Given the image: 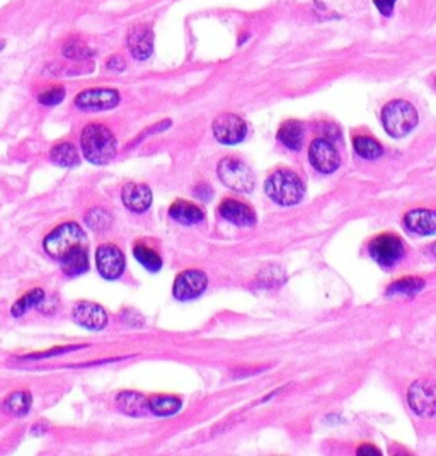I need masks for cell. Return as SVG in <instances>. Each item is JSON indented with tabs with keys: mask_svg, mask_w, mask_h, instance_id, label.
<instances>
[{
	"mask_svg": "<svg viewBox=\"0 0 436 456\" xmlns=\"http://www.w3.org/2000/svg\"><path fill=\"white\" fill-rule=\"evenodd\" d=\"M80 147L84 157L96 165L109 164L116 157V138L104 125H87L80 135Z\"/></svg>",
	"mask_w": 436,
	"mask_h": 456,
	"instance_id": "1",
	"label": "cell"
},
{
	"mask_svg": "<svg viewBox=\"0 0 436 456\" xmlns=\"http://www.w3.org/2000/svg\"><path fill=\"white\" fill-rule=\"evenodd\" d=\"M264 189L266 194L281 206H294V204L302 201L303 194H306V186H303L302 179L286 169H279L274 174H271L266 181Z\"/></svg>",
	"mask_w": 436,
	"mask_h": 456,
	"instance_id": "2",
	"label": "cell"
},
{
	"mask_svg": "<svg viewBox=\"0 0 436 456\" xmlns=\"http://www.w3.org/2000/svg\"><path fill=\"white\" fill-rule=\"evenodd\" d=\"M80 245H87V235L75 221H65L57 227L43 240V249L50 257L60 261L63 255L72 252Z\"/></svg>",
	"mask_w": 436,
	"mask_h": 456,
	"instance_id": "3",
	"label": "cell"
},
{
	"mask_svg": "<svg viewBox=\"0 0 436 456\" xmlns=\"http://www.w3.org/2000/svg\"><path fill=\"white\" fill-rule=\"evenodd\" d=\"M382 125L393 138H402L416 128L418 111L408 101H391L382 111Z\"/></svg>",
	"mask_w": 436,
	"mask_h": 456,
	"instance_id": "4",
	"label": "cell"
},
{
	"mask_svg": "<svg viewBox=\"0 0 436 456\" xmlns=\"http://www.w3.org/2000/svg\"><path fill=\"white\" fill-rule=\"evenodd\" d=\"M218 177L227 187L237 191V193H251L254 187V177L251 169L244 162L237 159L220 160L218 164Z\"/></svg>",
	"mask_w": 436,
	"mask_h": 456,
	"instance_id": "5",
	"label": "cell"
},
{
	"mask_svg": "<svg viewBox=\"0 0 436 456\" xmlns=\"http://www.w3.org/2000/svg\"><path fill=\"white\" fill-rule=\"evenodd\" d=\"M368 250H370V255L380 266L392 267L404 255V242L397 235H392V233H384V235L375 237L370 242Z\"/></svg>",
	"mask_w": 436,
	"mask_h": 456,
	"instance_id": "6",
	"label": "cell"
},
{
	"mask_svg": "<svg viewBox=\"0 0 436 456\" xmlns=\"http://www.w3.org/2000/svg\"><path fill=\"white\" fill-rule=\"evenodd\" d=\"M409 407L421 417L436 414V382L418 380L410 385L408 394Z\"/></svg>",
	"mask_w": 436,
	"mask_h": 456,
	"instance_id": "7",
	"label": "cell"
},
{
	"mask_svg": "<svg viewBox=\"0 0 436 456\" xmlns=\"http://www.w3.org/2000/svg\"><path fill=\"white\" fill-rule=\"evenodd\" d=\"M125 255L120 247L114 244H103L96 250V266L104 279H118L125 272Z\"/></svg>",
	"mask_w": 436,
	"mask_h": 456,
	"instance_id": "8",
	"label": "cell"
},
{
	"mask_svg": "<svg viewBox=\"0 0 436 456\" xmlns=\"http://www.w3.org/2000/svg\"><path fill=\"white\" fill-rule=\"evenodd\" d=\"M213 135L220 143L235 145L242 142L247 135V125L239 114H220L213 121Z\"/></svg>",
	"mask_w": 436,
	"mask_h": 456,
	"instance_id": "9",
	"label": "cell"
},
{
	"mask_svg": "<svg viewBox=\"0 0 436 456\" xmlns=\"http://www.w3.org/2000/svg\"><path fill=\"white\" fill-rule=\"evenodd\" d=\"M120 104L116 89H87L77 94L75 106L82 111H108Z\"/></svg>",
	"mask_w": 436,
	"mask_h": 456,
	"instance_id": "10",
	"label": "cell"
},
{
	"mask_svg": "<svg viewBox=\"0 0 436 456\" xmlns=\"http://www.w3.org/2000/svg\"><path fill=\"white\" fill-rule=\"evenodd\" d=\"M308 159H311V164L323 174L334 172L341 164L336 147L325 138H317L312 142L311 148H308Z\"/></svg>",
	"mask_w": 436,
	"mask_h": 456,
	"instance_id": "11",
	"label": "cell"
},
{
	"mask_svg": "<svg viewBox=\"0 0 436 456\" xmlns=\"http://www.w3.org/2000/svg\"><path fill=\"white\" fill-rule=\"evenodd\" d=\"M206 284H208V278H206L205 272L198 269H188L177 276L172 293L181 301L194 300V298L203 295V291L206 289Z\"/></svg>",
	"mask_w": 436,
	"mask_h": 456,
	"instance_id": "12",
	"label": "cell"
},
{
	"mask_svg": "<svg viewBox=\"0 0 436 456\" xmlns=\"http://www.w3.org/2000/svg\"><path fill=\"white\" fill-rule=\"evenodd\" d=\"M75 323L89 330H103L108 323V313L101 305L92 301H79L72 310Z\"/></svg>",
	"mask_w": 436,
	"mask_h": 456,
	"instance_id": "13",
	"label": "cell"
},
{
	"mask_svg": "<svg viewBox=\"0 0 436 456\" xmlns=\"http://www.w3.org/2000/svg\"><path fill=\"white\" fill-rule=\"evenodd\" d=\"M126 43H128V50L131 57L135 60H147L154 51V33H152L150 26L147 24H137L130 29L128 38H126Z\"/></svg>",
	"mask_w": 436,
	"mask_h": 456,
	"instance_id": "14",
	"label": "cell"
},
{
	"mask_svg": "<svg viewBox=\"0 0 436 456\" xmlns=\"http://www.w3.org/2000/svg\"><path fill=\"white\" fill-rule=\"evenodd\" d=\"M123 204L133 213H145L152 204V191L147 184L128 182L121 191Z\"/></svg>",
	"mask_w": 436,
	"mask_h": 456,
	"instance_id": "15",
	"label": "cell"
},
{
	"mask_svg": "<svg viewBox=\"0 0 436 456\" xmlns=\"http://www.w3.org/2000/svg\"><path fill=\"white\" fill-rule=\"evenodd\" d=\"M404 225L418 235H436V210H410L404 216Z\"/></svg>",
	"mask_w": 436,
	"mask_h": 456,
	"instance_id": "16",
	"label": "cell"
},
{
	"mask_svg": "<svg viewBox=\"0 0 436 456\" xmlns=\"http://www.w3.org/2000/svg\"><path fill=\"white\" fill-rule=\"evenodd\" d=\"M220 215L237 227H254L256 225V215L251 208L247 204L235 201V199H227L220 204Z\"/></svg>",
	"mask_w": 436,
	"mask_h": 456,
	"instance_id": "17",
	"label": "cell"
},
{
	"mask_svg": "<svg viewBox=\"0 0 436 456\" xmlns=\"http://www.w3.org/2000/svg\"><path fill=\"white\" fill-rule=\"evenodd\" d=\"M60 267L63 274L69 278H75V276L84 274L89 269V252L87 245H80L77 249H74L72 252L63 255L60 259Z\"/></svg>",
	"mask_w": 436,
	"mask_h": 456,
	"instance_id": "18",
	"label": "cell"
},
{
	"mask_svg": "<svg viewBox=\"0 0 436 456\" xmlns=\"http://www.w3.org/2000/svg\"><path fill=\"white\" fill-rule=\"evenodd\" d=\"M116 406L123 414L137 417V416H145L149 408V399L143 397L142 394H137V391H121L116 397Z\"/></svg>",
	"mask_w": 436,
	"mask_h": 456,
	"instance_id": "19",
	"label": "cell"
},
{
	"mask_svg": "<svg viewBox=\"0 0 436 456\" xmlns=\"http://www.w3.org/2000/svg\"><path fill=\"white\" fill-rule=\"evenodd\" d=\"M169 215H171V218L176 220L177 223L183 225H196L205 218V213H203L200 206H196V204L189 201H183V199L172 204L171 210H169Z\"/></svg>",
	"mask_w": 436,
	"mask_h": 456,
	"instance_id": "20",
	"label": "cell"
},
{
	"mask_svg": "<svg viewBox=\"0 0 436 456\" xmlns=\"http://www.w3.org/2000/svg\"><path fill=\"white\" fill-rule=\"evenodd\" d=\"M278 140L290 150L298 152L303 145V128L302 123L295 119H288L281 125L278 131Z\"/></svg>",
	"mask_w": 436,
	"mask_h": 456,
	"instance_id": "21",
	"label": "cell"
},
{
	"mask_svg": "<svg viewBox=\"0 0 436 456\" xmlns=\"http://www.w3.org/2000/svg\"><path fill=\"white\" fill-rule=\"evenodd\" d=\"M50 159H52L55 165H58V167H63V169L77 167L80 164V155L77 148L69 142L55 145L52 150H50Z\"/></svg>",
	"mask_w": 436,
	"mask_h": 456,
	"instance_id": "22",
	"label": "cell"
},
{
	"mask_svg": "<svg viewBox=\"0 0 436 456\" xmlns=\"http://www.w3.org/2000/svg\"><path fill=\"white\" fill-rule=\"evenodd\" d=\"M31 406H33V395L26 390H19V391H14V394H11L9 397L6 399V402H4V412H7V414L16 416V417H23L31 411Z\"/></svg>",
	"mask_w": 436,
	"mask_h": 456,
	"instance_id": "23",
	"label": "cell"
},
{
	"mask_svg": "<svg viewBox=\"0 0 436 456\" xmlns=\"http://www.w3.org/2000/svg\"><path fill=\"white\" fill-rule=\"evenodd\" d=\"M181 407H183L181 399L172 397V395H155V397L149 399L150 412L160 417L174 416L181 411Z\"/></svg>",
	"mask_w": 436,
	"mask_h": 456,
	"instance_id": "24",
	"label": "cell"
},
{
	"mask_svg": "<svg viewBox=\"0 0 436 456\" xmlns=\"http://www.w3.org/2000/svg\"><path fill=\"white\" fill-rule=\"evenodd\" d=\"M62 53L63 57L74 60V62H86V60H89L92 55H94V51L89 48L86 43L80 40L79 36H70L69 40L63 43Z\"/></svg>",
	"mask_w": 436,
	"mask_h": 456,
	"instance_id": "25",
	"label": "cell"
},
{
	"mask_svg": "<svg viewBox=\"0 0 436 456\" xmlns=\"http://www.w3.org/2000/svg\"><path fill=\"white\" fill-rule=\"evenodd\" d=\"M45 300V291L41 288H36V289H31V291L26 293L24 296H21L18 301H16L14 305H12L11 308V315L12 317L19 318L23 317L24 313L29 312L31 308H35V306L41 305Z\"/></svg>",
	"mask_w": 436,
	"mask_h": 456,
	"instance_id": "26",
	"label": "cell"
},
{
	"mask_svg": "<svg viewBox=\"0 0 436 456\" xmlns=\"http://www.w3.org/2000/svg\"><path fill=\"white\" fill-rule=\"evenodd\" d=\"M133 255H135V259H137V261L142 264L147 271L157 272V271H160V267H162V259H160V255L155 252V250L149 249L147 245H143V244L135 245Z\"/></svg>",
	"mask_w": 436,
	"mask_h": 456,
	"instance_id": "27",
	"label": "cell"
},
{
	"mask_svg": "<svg viewBox=\"0 0 436 456\" xmlns=\"http://www.w3.org/2000/svg\"><path fill=\"white\" fill-rule=\"evenodd\" d=\"M353 145H354V152L367 160L379 159L384 152L382 145L376 142V140L370 138V136H358V138H354Z\"/></svg>",
	"mask_w": 436,
	"mask_h": 456,
	"instance_id": "28",
	"label": "cell"
},
{
	"mask_svg": "<svg viewBox=\"0 0 436 456\" xmlns=\"http://www.w3.org/2000/svg\"><path fill=\"white\" fill-rule=\"evenodd\" d=\"M423 288H425V281L421 278H414V276H408V278L392 283L387 288V293L389 295H416Z\"/></svg>",
	"mask_w": 436,
	"mask_h": 456,
	"instance_id": "29",
	"label": "cell"
},
{
	"mask_svg": "<svg viewBox=\"0 0 436 456\" xmlns=\"http://www.w3.org/2000/svg\"><path fill=\"white\" fill-rule=\"evenodd\" d=\"M111 215L108 211L103 210V208H94L87 213L86 216V223L96 232H103V230L111 227Z\"/></svg>",
	"mask_w": 436,
	"mask_h": 456,
	"instance_id": "30",
	"label": "cell"
},
{
	"mask_svg": "<svg viewBox=\"0 0 436 456\" xmlns=\"http://www.w3.org/2000/svg\"><path fill=\"white\" fill-rule=\"evenodd\" d=\"M86 346H62V347H53V349H48V351L45 352H35V355H28V356H23L19 357V360L23 361H40V360H45V357H53V356H60V355H65V352H72V351H79V349H84Z\"/></svg>",
	"mask_w": 436,
	"mask_h": 456,
	"instance_id": "31",
	"label": "cell"
},
{
	"mask_svg": "<svg viewBox=\"0 0 436 456\" xmlns=\"http://www.w3.org/2000/svg\"><path fill=\"white\" fill-rule=\"evenodd\" d=\"M63 99H65V89L60 87V85H57V87H50L48 91L41 92L40 96H38V101H40V104L43 106H57L60 104Z\"/></svg>",
	"mask_w": 436,
	"mask_h": 456,
	"instance_id": "32",
	"label": "cell"
},
{
	"mask_svg": "<svg viewBox=\"0 0 436 456\" xmlns=\"http://www.w3.org/2000/svg\"><path fill=\"white\" fill-rule=\"evenodd\" d=\"M397 0H374L375 7L379 9V12L382 14L384 17H389L392 16L393 12V6H396Z\"/></svg>",
	"mask_w": 436,
	"mask_h": 456,
	"instance_id": "33",
	"label": "cell"
},
{
	"mask_svg": "<svg viewBox=\"0 0 436 456\" xmlns=\"http://www.w3.org/2000/svg\"><path fill=\"white\" fill-rule=\"evenodd\" d=\"M106 67H108L111 72H114V74H120V72L125 70L126 63H125V60H123L121 57L114 55V57L109 58V62L106 63Z\"/></svg>",
	"mask_w": 436,
	"mask_h": 456,
	"instance_id": "34",
	"label": "cell"
},
{
	"mask_svg": "<svg viewBox=\"0 0 436 456\" xmlns=\"http://www.w3.org/2000/svg\"><path fill=\"white\" fill-rule=\"evenodd\" d=\"M358 455H380V450H376L375 446H370V445H365V446H359Z\"/></svg>",
	"mask_w": 436,
	"mask_h": 456,
	"instance_id": "35",
	"label": "cell"
},
{
	"mask_svg": "<svg viewBox=\"0 0 436 456\" xmlns=\"http://www.w3.org/2000/svg\"><path fill=\"white\" fill-rule=\"evenodd\" d=\"M427 252H430L431 255H435V257H436V242H435V244H431L430 247H427Z\"/></svg>",
	"mask_w": 436,
	"mask_h": 456,
	"instance_id": "36",
	"label": "cell"
},
{
	"mask_svg": "<svg viewBox=\"0 0 436 456\" xmlns=\"http://www.w3.org/2000/svg\"><path fill=\"white\" fill-rule=\"evenodd\" d=\"M4 46H6V43H4V41H0V50H2V48H4Z\"/></svg>",
	"mask_w": 436,
	"mask_h": 456,
	"instance_id": "37",
	"label": "cell"
}]
</instances>
